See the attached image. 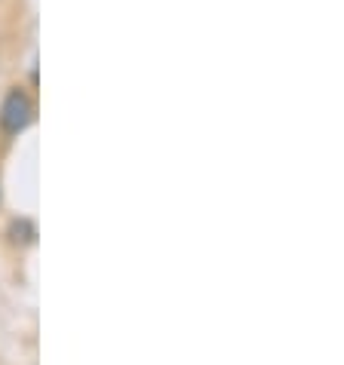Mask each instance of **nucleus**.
I'll list each match as a JSON object with an SVG mask.
<instances>
[{"instance_id":"1","label":"nucleus","mask_w":344,"mask_h":365,"mask_svg":"<svg viewBox=\"0 0 344 365\" xmlns=\"http://www.w3.org/2000/svg\"><path fill=\"white\" fill-rule=\"evenodd\" d=\"M34 123V101L22 86H13L0 101V129L6 135H22Z\"/></svg>"}]
</instances>
